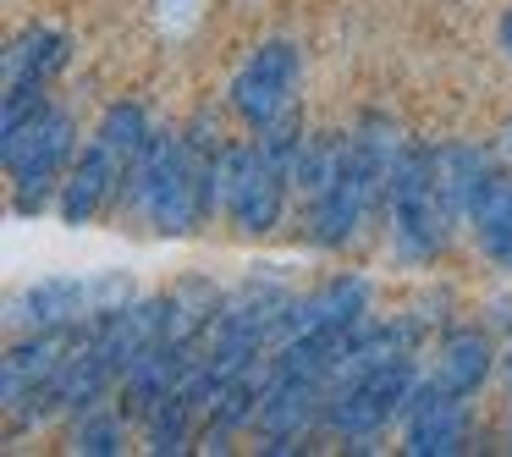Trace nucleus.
I'll return each mask as SVG.
<instances>
[{"instance_id": "obj_1", "label": "nucleus", "mask_w": 512, "mask_h": 457, "mask_svg": "<svg viewBox=\"0 0 512 457\" xmlns=\"http://www.w3.org/2000/svg\"><path fill=\"white\" fill-rule=\"evenodd\" d=\"M116 210H138L149 232L160 237H193L199 226H210V215L221 210V144H215V133H204V127L155 133L144 160L127 171Z\"/></svg>"}, {"instance_id": "obj_2", "label": "nucleus", "mask_w": 512, "mask_h": 457, "mask_svg": "<svg viewBox=\"0 0 512 457\" xmlns=\"http://www.w3.org/2000/svg\"><path fill=\"white\" fill-rule=\"evenodd\" d=\"M397 155H402V144L380 133V122L347 133L342 155H336V171L309 193V204H303V237H309L314 248L353 243L358 226L386 210V182H391Z\"/></svg>"}, {"instance_id": "obj_3", "label": "nucleus", "mask_w": 512, "mask_h": 457, "mask_svg": "<svg viewBox=\"0 0 512 457\" xmlns=\"http://www.w3.org/2000/svg\"><path fill=\"white\" fill-rule=\"evenodd\" d=\"M386 221H391V243H397L402 259L430 265V259L446 254L457 210L441 188L430 144H402L397 166H391V182H386Z\"/></svg>"}, {"instance_id": "obj_4", "label": "nucleus", "mask_w": 512, "mask_h": 457, "mask_svg": "<svg viewBox=\"0 0 512 457\" xmlns=\"http://www.w3.org/2000/svg\"><path fill=\"white\" fill-rule=\"evenodd\" d=\"M0 160H6V177H12V210L45 215L61 199V182H67L72 160H78V122H72V111L50 105L23 133H6L0 138Z\"/></svg>"}, {"instance_id": "obj_5", "label": "nucleus", "mask_w": 512, "mask_h": 457, "mask_svg": "<svg viewBox=\"0 0 512 457\" xmlns=\"http://www.w3.org/2000/svg\"><path fill=\"white\" fill-rule=\"evenodd\" d=\"M419 391V369L408 358H380V364H358L342 369L331 380V397H325V430L342 435V441H375L391 419H402V408Z\"/></svg>"}, {"instance_id": "obj_6", "label": "nucleus", "mask_w": 512, "mask_h": 457, "mask_svg": "<svg viewBox=\"0 0 512 457\" xmlns=\"http://www.w3.org/2000/svg\"><path fill=\"white\" fill-rule=\"evenodd\" d=\"M292 177L265 155L259 138H237L221 144V215L243 237H270L287 215Z\"/></svg>"}, {"instance_id": "obj_7", "label": "nucleus", "mask_w": 512, "mask_h": 457, "mask_svg": "<svg viewBox=\"0 0 512 457\" xmlns=\"http://www.w3.org/2000/svg\"><path fill=\"white\" fill-rule=\"evenodd\" d=\"M298 78H303V50L292 45V39H265V45L243 61V72L232 78L226 105H232L237 122L259 133L265 122H276L281 111L298 105Z\"/></svg>"}, {"instance_id": "obj_8", "label": "nucleus", "mask_w": 512, "mask_h": 457, "mask_svg": "<svg viewBox=\"0 0 512 457\" xmlns=\"http://www.w3.org/2000/svg\"><path fill=\"white\" fill-rule=\"evenodd\" d=\"M402 452H413V457L468 452V402L441 391L435 380H419L413 402L402 408Z\"/></svg>"}, {"instance_id": "obj_9", "label": "nucleus", "mask_w": 512, "mask_h": 457, "mask_svg": "<svg viewBox=\"0 0 512 457\" xmlns=\"http://www.w3.org/2000/svg\"><path fill=\"white\" fill-rule=\"evenodd\" d=\"M122 182H127V166L100 144V138L89 133V144L78 149V160H72L67 182H61L56 215H61L67 226H89V221H100V215H111L116 204H122Z\"/></svg>"}, {"instance_id": "obj_10", "label": "nucleus", "mask_w": 512, "mask_h": 457, "mask_svg": "<svg viewBox=\"0 0 512 457\" xmlns=\"http://www.w3.org/2000/svg\"><path fill=\"white\" fill-rule=\"evenodd\" d=\"M463 221H468V232H474L479 254H485L501 276H512V171H501L496 160L479 171L474 193H468V204H463Z\"/></svg>"}, {"instance_id": "obj_11", "label": "nucleus", "mask_w": 512, "mask_h": 457, "mask_svg": "<svg viewBox=\"0 0 512 457\" xmlns=\"http://www.w3.org/2000/svg\"><path fill=\"white\" fill-rule=\"evenodd\" d=\"M501 369V353L496 342H490V331H479V325H452V331L435 342V364H430V380L441 391H452V397H479V391L490 386V375Z\"/></svg>"}, {"instance_id": "obj_12", "label": "nucleus", "mask_w": 512, "mask_h": 457, "mask_svg": "<svg viewBox=\"0 0 512 457\" xmlns=\"http://www.w3.org/2000/svg\"><path fill=\"white\" fill-rule=\"evenodd\" d=\"M364 314H369V281L364 276H331L314 292H303V298H287L276 342L303 336V331H325V325H358Z\"/></svg>"}, {"instance_id": "obj_13", "label": "nucleus", "mask_w": 512, "mask_h": 457, "mask_svg": "<svg viewBox=\"0 0 512 457\" xmlns=\"http://www.w3.org/2000/svg\"><path fill=\"white\" fill-rule=\"evenodd\" d=\"M72 61V39L61 28H28L12 50H6V83H56Z\"/></svg>"}, {"instance_id": "obj_14", "label": "nucleus", "mask_w": 512, "mask_h": 457, "mask_svg": "<svg viewBox=\"0 0 512 457\" xmlns=\"http://www.w3.org/2000/svg\"><path fill=\"white\" fill-rule=\"evenodd\" d=\"M23 325L39 331V325H78L94 314V292L72 276H56V281H39V287L23 292Z\"/></svg>"}, {"instance_id": "obj_15", "label": "nucleus", "mask_w": 512, "mask_h": 457, "mask_svg": "<svg viewBox=\"0 0 512 457\" xmlns=\"http://www.w3.org/2000/svg\"><path fill=\"white\" fill-rule=\"evenodd\" d=\"M94 138L133 171L138 160H144V149L155 144V122H149V111L138 100H111L100 116V127H94Z\"/></svg>"}, {"instance_id": "obj_16", "label": "nucleus", "mask_w": 512, "mask_h": 457, "mask_svg": "<svg viewBox=\"0 0 512 457\" xmlns=\"http://www.w3.org/2000/svg\"><path fill=\"white\" fill-rule=\"evenodd\" d=\"M199 430H204V413L188 402V391H171V397L144 419L149 452H188V446L199 441Z\"/></svg>"}, {"instance_id": "obj_17", "label": "nucleus", "mask_w": 512, "mask_h": 457, "mask_svg": "<svg viewBox=\"0 0 512 457\" xmlns=\"http://www.w3.org/2000/svg\"><path fill=\"white\" fill-rule=\"evenodd\" d=\"M127 413H122V402H100V408H83L78 419H72V452H89V457H116V452H127Z\"/></svg>"}, {"instance_id": "obj_18", "label": "nucleus", "mask_w": 512, "mask_h": 457, "mask_svg": "<svg viewBox=\"0 0 512 457\" xmlns=\"http://www.w3.org/2000/svg\"><path fill=\"white\" fill-rule=\"evenodd\" d=\"M496 39H501V50H507V56H512V6H507V12H501V23H496Z\"/></svg>"}, {"instance_id": "obj_19", "label": "nucleus", "mask_w": 512, "mask_h": 457, "mask_svg": "<svg viewBox=\"0 0 512 457\" xmlns=\"http://www.w3.org/2000/svg\"><path fill=\"white\" fill-rule=\"evenodd\" d=\"M501 375H507V386H512V347L501 353Z\"/></svg>"}, {"instance_id": "obj_20", "label": "nucleus", "mask_w": 512, "mask_h": 457, "mask_svg": "<svg viewBox=\"0 0 512 457\" xmlns=\"http://www.w3.org/2000/svg\"><path fill=\"white\" fill-rule=\"evenodd\" d=\"M507 149H512V133H507Z\"/></svg>"}, {"instance_id": "obj_21", "label": "nucleus", "mask_w": 512, "mask_h": 457, "mask_svg": "<svg viewBox=\"0 0 512 457\" xmlns=\"http://www.w3.org/2000/svg\"><path fill=\"white\" fill-rule=\"evenodd\" d=\"M507 446H512V430H507Z\"/></svg>"}]
</instances>
